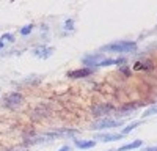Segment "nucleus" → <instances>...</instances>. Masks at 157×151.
I'll return each instance as SVG.
<instances>
[{
    "label": "nucleus",
    "mask_w": 157,
    "mask_h": 151,
    "mask_svg": "<svg viewBox=\"0 0 157 151\" xmlns=\"http://www.w3.org/2000/svg\"><path fill=\"white\" fill-rule=\"evenodd\" d=\"M140 124H141V120H138V121H132V123H130L129 126H126V128H123V131H121V135H126V134H129L130 131L137 129Z\"/></svg>",
    "instance_id": "11"
},
{
    "label": "nucleus",
    "mask_w": 157,
    "mask_h": 151,
    "mask_svg": "<svg viewBox=\"0 0 157 151\" xmlns=\"http://www.w3.org/2000/svg\"><path fill=\"white\" fill-rule=\"evenodd\" d=\"M94 138H98L101 142H116V140L124 138V135H121V134H99Z\"/></svg>",
    "instance_id": "8"
},
{
    "label": "nucleus",
    "mask_w": 157,
    "mask_h": 151,
    "mask_svg": "<svg viewBox=\"0 0 157 151\" xmlns=\"http://www.w3.org/2000/svg\"><path fill=\"white\" fill-rule=\"evenodd\" d=\"M3 43L5 41H10V43H14V35L13 33H5V35H2V38H0Z\"/></svg>",
    "instance_id": "15"
},
{
    "label": "nucleus",
    "mask_w": 157,
    "mask_h": 151,
    "mask_svg": "<svg viewBox=\"0 0 157 151\" xmlns=\"http://www.w3.org/2000/svg\"><path fill=\"white\" fill-rule=\"evenodd\" d=\"M121 71H123V72H124L126 76H130V71H129L127 68H121Z\"/></svg>",
    "instance_id": "19"
},
{
    "label": "nucleus",
    "mask_w": 157,
    "mask_h": 151,
    "mask_svg": "<svg viewBox=\"0 0 157 151\" xmlns=\"http://www.w3.org/2000/svg\"><path fill=\"white\" fill-rule=\"evenodd\" d=\"M155 113H157V104H154L152 107H149V109L145 110V113H143V120H145V118H149V117H152V115H155Z\"/></svg>",
    "instance_id": "12"
},
{
    "label": "nucleus",
    "mask_w": 157,
    "mask_h": 151,
    "mask_svg": "<svg viewBox=\"0 0 157 151\" xmlns=\"http://www.w3.org/2000/svg\"><path fill=\"white\" fill-rule=\"evenodd\" d=\"M24 103V96L19 93V91H13V93H8L5 98H3V104L10 109H17L19 106H22Z\"/></svg>",
    "instance_id": "3"
},
{
    "label": "nucleus",
    "mask_w": 157,
    "mask_h": 151,
    "mask_svg": "<svg viewBox=\"0 0 157 151\" xmlns=\"http://www.w3.org/2000/svg\"><path fill=\"white\" fill-rule=\"evenodd\" d=\"M109 151H115V149H109Z\"/></svg>",
    "instance_id": "21"
},
{
    "label": "nucleus",
    "mask_w": 157,
    "mask_h": 151,
    "mask_svg": "<svg viewBox=\"0 0 157 151\" xmlns=\"http://www.w3.org/2000/svg\"><path fill=\"white\" fill-rule=\"evenodd\" d=\"M72 27H74V21H72V19H68L66 22H64V29H66V30H68V29L72 30Z\"/></svg>",
    "instance_id": "16"
},
{
    "label": "nucleus",
    "mask_w": 157,
    "mask_h": 151,
    "mask_svg": "<svg viewBox=\"0 0 157 151\" xmlns=\"http://www.w3.org/2000/svg\"><path fill=\"white\" fill-rule=\"evenodd\" d=\"M93 72H94V69H91V68H82V69L69 71V72H68V77H72V79H80V77H86V76H91Z\"/></svg>",
    "instance_id": "6"
},
{
    "label": "nucleus",
    "mask_w": 157,
    "mask_h": 151,
    "mask_svg": "<svg viewBox=\"0 0 157 151\" xmlns=\"http://www.w3.org/2000/svg\"><path fill=\"white\" fill-rule=\"evenodd\" d=\"M143 145V142L141 140H134V142H130V143H127V145H124V146H120V149L118 151H129V149H135V148H140Z\"/></svg>",
    "instance_id": "10"
},
{
    "label": "nucleus",
    "mask_w": 157,
    "mask_h": 151,
    "mask_svg": "<svg viewBox=\"0 0 157 151\" xmlns=\"http://www.w3.org/2000/svg\"><path fill=\"white\" fill-rule=\"evenodd\" d=\"M143 151H157V146H151V148H145Z\"/></svg>",
    "instance_id": "18"
},
{
    "label": "nucleus",
    "mask_w": 157,
    "mask_h": 151,
    "mask_svg": "<svg viewBox=\"0 0 157 151\" xmlns=\"http://www.w3.org/2000/svg\"><path fill=\"white\" fill-rule=\"evenodd\" d=\"M118 126H123V121L120 120H112V118H101L98 121L93 123L91 128L96 129V131H101V129H112V128H118Z\"/></svg>",
    "instance_id": "2"
},
{
    "label": "nucleus",
    "mask_w": 157,
    "mask_h": 151,
    "mask_svg": "<svg viewBox=\"0 0 157 151\" xmlns=\"http://www.w3.org/2000/svg\"><path fill=\"white\" fill-rule=\"evenodd\" d=\"M3 46H5V43H3L2 40H0V49H3Z\"/></svg>",
    "instance_id": "20"
},
{
    "label": "nucleus",
    "mask_w": 157,
    "mask_h": 151,
    "mask_svg": "<svg viewBox=\"0 0 157 151\" xmlns=\"http://www.w3.org/2000/svg\"><path fill=\"white\" fill-rule=\"evenodd\" d=\"M58 151H71V146H69V145H63Z\"/></svg>",
    "instance_id": "17"
},
{
    "label": "nucleus",
    "mask_w": 157,
    "mask_h": 151,
    "mask_svg": "<svg viewBox=\"0 0 157 151\" xmlns=\"http://www.w3.org/2000/svg\"><path fill=\"white\" fill-rule=\"evenodd\" d=\"M52 52H54V49H50V47H43V46H39L33 50V54L38 57V58H49L52 55Z\"/></svg>",
    "instance_id": "9"
},
{
    "label": "nucleus",
    "mask_w": 157,
    "mask_h": 151,
    "mask_svg": "<svg viewBox=\"0 0 157 151\" xmlns=\"http://www.w3.org/2000/svg\"><path fill=\"white\" fill-rule=\"evenodd\" d=\"M135 50H137L135 41H113L101 47V52H110V54H127V52H135Z\"/></svg>",
    "instance_id": "1"
},
{
    "label": "nucleus",
    "mask_w": 157,
    "mask_h": 151,
    "mask_svg": "<svg viewBox=\"0 0 157 151\" xmlns=\"http://www.w3.org/2000/svg\"><path fill=\"white\" fill-rule=\"evenodd\" d=\"M32 30H33V24H29V25H25V27L21 29V35L22 36H29L32 33Z\"/></svg>",
    "instance_id": "14"
},
{
    "label": "nucleus",
    "mask_w": 157,
    "mask_h": 151,
    "mask_svg": "<svg viewBox=\"0 0 157 151\" xmlns=\"http://www.w3.org/2000/svg\"><path fill=\"white\" fill-rule=\"evenodd\" d=\"M74 145L80 149H90L96 146V140H83V138H74Z\"/></svg>",
    "instance_id": "7"
},
{
    "label": "nucleus",
    "mask_w": 157,
    "mask_h": 151,
    "mask_svg": "<svg viewBox=\"0 0 157 151\" xmlns=\"http://www.w3.org/2000/svg\"><path fill=\"white\" fill-rule=\"evenodd\" d=\"M134 68L135 69H151L152 65H151V61H138Z\"/></svg>",
    "instance_id": "13"
},
{
    "label": "nucleus",
    "mask_w": 157,
    "mask_h": 151,
    "mask_svg": "<svg viewBox=\"0 0 157 151\" xmlns=\"http://www.w3.org/2000/svg\"><path fill=\"white\" fill-rule=\"evenodd\" d=\"M113 110V106L112 104H107V103H104V104H96L91 107V113H93L94 117H104V118H107V115Z\"/></svg>",
    "instance_id": "4"
},
{
    "label": "nucleus",
    "mask_w": 157,
    "mask_h": 151,
    "mask_svg": "<svg viewBox=\"0 0 157 151\" xmlns=\"http://www.w3.org/2000/svg\"><path fill=\"white\" fill-rule=\"evenodd\" d=\"M104 60V54L98 52V54H90L83 58V63L86 66H99V63Z\"/></svg>",
    "instance_id": "5"
}]
</instances>
